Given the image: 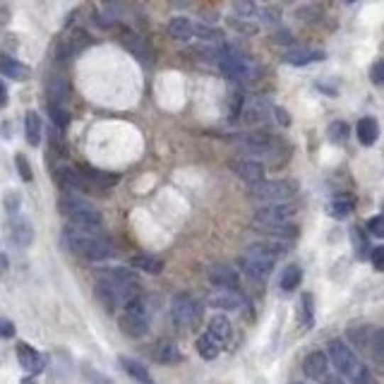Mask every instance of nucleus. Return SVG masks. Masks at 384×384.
I'll list each match as a JSON object with an SVG mask.
<instances>
[{
    "instance_id": "40",
    "label": "nucleus",
    "mask_w": 384,
    "mask_h": 384,
    "mask_svg": "<svg viewBox=\"0 0 384 384\" xmlns=\"http://www.w3.org/2000/svg\"><path fill=\"white\" fill-rule=\"evenodd\" d=\"M48 113H51V121L55 128H65L67 123H70V116L65 113V109H62L60 104H51L48 106Z\"/></svg>"
},
{
    "instance_id": "18",
    "label": "nucleus",
    "mask_w": 384,
    "mask_h": 384,
    "mask_svg": "<svg viewBox=\"0 0 384 384\" xmlns=\"http://www.w3.org/2000/svg\"><path fill=\"white\" fill-rule=\"evenodd\" d=\"M8 233H10V241L20 245V248H29V245L34 243V226H31L27 216H12Z\"/></svg>"
},
{
    "instance_id": "15",
    "label": "nucleus",
    "mask_w": 384,
    "mask_h": 384,
    "mask_svg": "<svg viewBox=\"0 0 384 384\" xmlns=\"http://www.w3.org/2000/svg\"><path fill=\"white\" fill-rule=\"evenodd\" d=\"M55 180H58V185H62L65 190H72V192H92L94 190L89 185V180L79 173V168L65 166V163H60V166L55 168Z\"/></svg>"
},
{
    "instance_id": "7",
    "label": "nucleus",
    "mask_w": 384,
    "mask_h": 384,
    "mask_svg": "<svg viewBox=\"0 0 384 384\" xmlns=\"http://www.w3.org/2000/svg\"><path fill=\"white\" fill-rule=\"evenodd\" d=\"M121 331L132 339H142L149 331V307L142 298H135L121 307V317H118Z\"/></svg>"
},
{
    "instance_id": "46",
    "label": "nucleus",
    "mask_w": 384,
    "mask_h": 384,
    "mask_svg": "<svg viewBox=\"0 0 384 384\" xmlns=\"http://www.w3.org/2000/svg\"><path fill=\"white\" fill-rule=\"evenodd\" d=\"M373 264H375L377 272H382V269H384V248H375L373 250Z\"/></svg>"
},
{
    "instance_id": "1",
    "label": "nucleus",
    "mask_w": 384,
    "mask_h": 384,
    "mask_svg": "<svg viewBox=\"0 0 384 384\" xmlns=\"http://www.w3.org/2000/svg\"><path fill=\"white\" fill-rule=\"evenodd\" d=\"M99 303H102L109 312L121 310L125 303L140 298L142 286L137 281V276L130 269L123 267H109V269H99L97 274V286H94Z\"/></svg>"
},
{
    "instance_id": "21",
    "label": "nucleus",
    "mask_w": 384,
    "mask_h": 384,
    "mask_svg": "<svg viewBox=\"0 0 384 384\" xmlns=\"http://www.w3.org/2000/svg\"><path fill=\"white\" fill-rule=\"evenodd\" d=\"M77 168H79V173L89 180L92 187H113L118 180H121V175H118V173L102 171V168L89 166V163H82V166H77Z\"/></svg>"
},
{
    "instance_id": "45",
    "label": "nucleus",
    "mask_w": 384,
    "mask_h": 384,
    "mask_svg": "<svg viewBox=\"0 0 384 384\" xmlns=\"http://www.w3.org/2000/svg\"><path fill=\"white\" fill-rule=\"evenodd\" d=\"M370 77H373L375 84H382V82H384V62L382 60H377L375 65H373V72H370Z\"/></svg>"
},
{
    "instance_id": "12",
    "label": "nucleus",
    "mask_w": 384,
    "mask_h": 384,
    "mask_svg": "<svg viewBox=\"0 0 384 384\" xmlns=\"http://www.w3.org/2000/svg\"><path fill=\"white\" fill-rule=\"evenodd\" d=\"M209 303L214 307H221V310H243V307H248V298L238 286H216L209 293Z\"/></svg>"
},
{
    "instance_id": "49",
    "label": "nucleus",
    "mask_w": 384,
    "mask_h": 384,
    "mask_svg": "<svg viewBox=\"0 0 384 384\" xmlns=\"http://www.w3.org/2000/svg\"><path fill=\"white\" fill-rule=\"evenodd\" d=\"M5 104H8V89H5V84L0 82V109H3Z\"/></svg>"
},
{
    "instance_id": "9",
    "label": "nucleus",
    "mask_w": 384,
    "mask_h": 384,
    "mask_svg": "<svg viewBox=\"0 0 384 384\" xmlns=\"http://www.w3.org/2000/svg\"><path fill=\"white\" fill-rule=\"evenodd\" d=\"M295 214V204H288V202H274V204H264L260 209L255 212L253 221H255V229H272V226H286V224H293Z\"/></svg>"
},
{
    "instance_id": "34",
    "label": "nucleus",
    "mask_w": 384,
    "mask_h": 384,
    "mask_svg": "<svg viewBox=\"0 0 384 384\" xmlns=\"http://www.w3.org/2000/svg\"><path fill=\"white\" fill-rule=\"evenodd\" d=\"M300 281H303V272H300L298 264H291V267H286V272L281 276V288L283 291H295V288L300 286Z\"/></svg>"
},
{
    "instance_id": "5",
    "label": "nucleus",
    "mask_w": 384,
    "mask_h": 384,
    "mask_svg": "<svg viewBox=\"0 0 384 384\" xmlns=\"http://www.w3.org/2000/svg\"><path fill=\"white\" fill-rule=\"evenodd\" d=\"M276 260H279V248L272 243H255L245 250L243 255V267L245 272L253 276L255 281H264L269 279V274L274 272Z\"/></svg>"
},
{
    "instance_id": "8",
    "label": "nucleus",
    "mask_w": 384,
    "mask_h": 384,
    "mask_svg": "<svg viewBox=\"0 0 384 384\" xmlns=\"http://www.w3.org/2000/svg\"><path fill=\"white\" fill-rule=\"evenodd\" d=\"M171 317L173 322L182 327V329H194V327H199L204 317V307L199 303L197 298H194L192 293H175L173 300H171Z\"/></svg>"
},
{
    "instance_id": "50",
    "label": "nucleus",
    "mask_w": 384,
    "mask_h": 384,
    "mask_svg": "<svg viewBox=\"0 0 384 384\" xmlns=\"http://www.w3.org/2000/svg\"><path fill=\"white\" fill-rule=\"evenodd\" d=\"M5 269H8V257H5V255H0V276L5 274Z\"/></svg>"
},
{
    "instance_id": "4",
    "label": "nucleus",
    "mask_w": 384,
    "mask_h": 384,
    "mask_svg": "<svg viewBox=\"0 0 384 384\" xmlns=\"http://www.w3.org/2000/svg\"><path fill=\"white\" fill-rule=\"evenodd\" d=\"M58 209L67 221L72 224V229H79V231H92V233H99L104 226V216L97 207H92L89 202L84 199L75 197V194H67L58 202Z\"/></svg>"
},
{
    "instance_id": "28",
    "label": "nucleus",
    "mask_w": 384,
    "mask_h": 384,
    "mask_svg": "<svg viewBox=\"0 0 384 384\" xmlns=\"http://www.w3.org/2000/svg\"><path fill=\"white\" fill-rule=\"evenodd\" d=\"M358 140L365 147H370V144L377 142V137H380V125H377L375 118H361V123H358Z\"/></svg>"
},
{
    "instance_id": "39",
    "label": "nucleus",
    "mask_w": 384,
    "mask_h": 384,
    "mask_svg": "<svg viewBox=\"0 0 384 384\" xmlns=\"http://www.w3.org/2000/svg\"><path fill=\"white\" fill-rule=\"evenodd\" d=\"M229 27L238 29L241 34H250V36L260 31V27H257L255 22H250L248 17H229Z\"/></svg>"
},
{
    "instance_id": "47",
    "label": "nucleus",
    "mask_w": 384,
    "mask_h": 384,
    "mask_svg": "<svg viewBox=\"0 0 384 384\" xmlns=\"http://www.w3.org/2000/svg\"><path fill=\"white\" fill-rule=\"evenodd\" d=\"M84 375L89 377V380L94 382V384H111L109 380H106V377L102 375V373H94L92 368H84Z\"/></svg>"
},
{
    "instance_id": "14",
    "label": "nucleus",
    "mask_w": 384,
    "mask_h": 384,
    "mask_svg": "<svg viewBox=\"0 0 384 384\" xmlns=\"http://www.w3.org/2000/svg\"><path fill=\"white\" fill-rule=\"evenodd\" d=\"M231 171L238 175V178H243L245 182H257L264 178V166L262 161L253 159V156H233V159L229 161Z\"/></svg>"
},
{
    "instance_id": "10",
    "label": "nucleus",
    "mask_w": 384,
    "mask_h": 384,
    "mask_svg": "<svg viewBox=\"0 0 384 384\" xmlns=\"http://www.w3.org/2000/svg\"><path fill=\"white\" fill-rule=\"evenodd\" d=\"M216 62H219V67L233 79H250L255 75L253 62L238 51H233V48H221V51L216 53Z\"/></svg>"
},
{
    "instance_id": "17",
    "label": "nucleus",
    "mask_w": 384,
    "mask_h": 384,
    "mask_svg": "<svg viewBox=\"0 0 384 384\" xmlns=\"http://www.w3.org/2000/svg\"><path fill=\"white\" fill-rule=\"evenodd\" d=\"M17 361H20L22 370L27 375H41L43 368H46V356L39 353L36 349H31L27 341L17 344Z\"/></svg>"
},
{
    "instance_id": "41",
    "label": "nucleus",
    "mask_w": 384,
    "mask_h": 384,
    "mask_svg": "<svg viewBox=\"0 0 384 384\" xmlns=\"http://www.w3.org/2000/svg\"><path fill=\"white\" fill-rule=\"evenodd\" d=\"M15 166H17V173L22 175V180H24V182H31V178H34V175H31V168H29L27 156L17 154V156H15Z\"/></svg>"
},
{
    "instance_id": "35",
    "label": "nucleus",
    "mask_w": 384,
    "mask_h": 384,
    "mask_svg": "<svg viewBox=\"0 0 384 384\" xmlns=\"http://www.w3.org/2000/svg\"><path fill=\"white\" fill-rule=\"evenodd\" d=\"M312 317H314L312 295L305 293V295H300V303H298V322L303 324V327H310L312 324Z\"/></svg>"
},
{
    "instance_id": "2",
    "label": "nucleus",
    "mask_w": 384,
    "mask_h": 384,
    "mask_svg": "<svg viewBox=\"0 0 384 384\" xmlns=\"http://www.w3.org/2000/svg\"><path fill=\"white\" fill-rule=\"evenodd\" d=\"M62 241H65L67 250H70L75 257H79V260H84V262H104L116 255V248H113V243L109 238L99 236V233H92V231L67 229L65 236H62Z\"/></svg>"
},
{
    "instance_id": "29",
    "label": "nucleus",
    "mask_w": 384,
    "mask_h": 384,
    "mask_svg": "<svg viewBox=\"0 0 384 384\" xmlns=\"http://www.w3.org/2000/svg\"><path fill=\"white\" fill-rule=\"evenodd\" d=\"M24 135H27V142L31 147H39L41 142V118L39 113L29 111L27 116H24Z\"/></svg>"
},
{
    "instance_id": "51",
    "label": "nucleus",
    "mask_w": 384,
    "mask_h": 384,
    "mask_svg": "<svg viewBox=\"0 0 384 384\" xmlns=\"http://www.w3.org/2000/svg\"><path fill=\"white\" fill-rule=\"evenodd\" d=\"M344 3H353V0H344Z\"/></svg>"
},
{
    "instance_id": "26",
    "label": "nucleus",
    "mask_w": 384,
    "mask_h": 384,
    "mask_svg": "<svg viewBox=\"0 0 384 384\" xmlns=\"http://www.w3.org/2000/svg\"><path fill=\"white\" fill-rule=\"evenodd\" d=\"M0 72L10 79H27L29 77V67L24 65V62L15 60L12 55H5V53L0 55Z\"/></svg>"
},
{
    "instance_id": "42",
    "label": "nucleus",
    "mask_w": 384,
    "mask_h": 384,
    "mask_svg": "<svg viewBox=\"0 0 384 384\" xmlns=\"http://www.w3.org/2000/svg\"><path fill=\"white\" fill-rule=\"evenodd\" d=\"M243 94L241 92H236L233 97L229 99V116H231V121H236L238 116H241V109H243Z\"/></svg>"
},
{
    "instance_id": "6",
    "label": "nucleus",
    "mask_w": 384,
    "mask_h": 384,
    "mask_svg": "<svg viewBox=\"0 0 384 384\" xmlns=\"http://www.w3.org/2000/svg\"><path fill=\"white\" fill-rule=\"evenodd\" d=\"M248 194L260 204H274V202H291L298 194V182L295 180H257L250 182Z\"/></svg>"
},
{
    "instance_id": "30",
    "label": "nucleus",
    "mask_w": 384,
    "mask_h": 384,
    "mask_svg": "<svg viewBox=\"0 0 384 384\" xmlns=\"http://www.w3.org/2000/svg\"><path fill=\"white\" fill-rule=\"evenodd\" d=\"M207 334H212L214 339H216L219 344H229V339H231V334H233V329H231V322L226 317H212V322H209V329H207Z\"/></svg>"
},
{
    "instance_id": "27",
    "label": "nucleus",
    "mask_w": 384,
    "mask_h": 384,
    "mask_svg": "<svg viewBox=\"0 0 384 384\" xmlns=\"http://www.w3.org/2000/svg\"><path fill=\"white\" fill-rule=\"evenodd\" d=\"M353 209H356V197H353V194L341 192L329 202V214H331V216H336V219H346Z\"/></svg>"
},
{
    "instance_id": "37",
    "label": "nucleus",
    "mask_w": 384,
    "mask_h": 384,
    "mask_svg": "<svg viewBox=\"0 0 384 384\" xmlns=\"http://www.w3.org/2000/svg\"><path fill=\"white\" fill-rule=\"evenodd\" d=\"M349 135H351L349 123H344V121L331 123V128H329V140H331L334 144H346V140H349Z\"/></svg>"
},
{
    "instance_id": "19",
    "label": "nucleus",
    "mask_w": 384,
    "mask_h": 384,
    "mask_svg": "<svg viewBox=\"0 0 384 384\" xmlns=\"http://www.w3.org/2000/svg\"><path fill=\"white\" fill-rule=\"evenodd\" d=\"M152 358H154V363H159V365L182 363V353H180L178 344L171 341V339H161V341H156L154 349H152Z\"/></svg>"
},
{
    "instance_id": "24",
    "label": "nucleus",
    "mask_w": 384,
    "mask_h": 384,
    "mask_svg": "<svg viewBox=\"0 0 384 384\" xmlns=\"http://www.w3.org/2000/svg\"><path fill=\"white\" fill-rule=\"evenodd\" d=\"M168 34L173 39H197V24L187 20V17H173L168 22Z\"/></svg>"
},
{
    "instance_id": "36",
    "label": "nucleus",
    "mask_w": 384,
    "mask_h": 384,
    "mask_svg": "<svg viewBox=\"0 0 384 384\" xmlns=\"http://www.w3.org/2000/svg\"><path fill=\"white\" fill-rule=\"evenodd\" d=\"M233 8H236L238 12V17H257V15H262V10H260V5L255 3V0H233Z\"/></svg>"
},
{
    "instance_id": "13",
    "label": "nucleus",
    "mask_w": 384,
    "mask_h": 384,
    "mask_svg": "<svg viewBox=\"0 0 384 384\" xmlns=\"http://www.w3.org/2000/svg\"><path fill=\"white\" fill-rule=\"evenodd\" d=\"M121 43L125 46V51H128L130 55H135L142 65H152L154 48H152V43L144 39V36H140L137 31H125V34L121 36Z\"/></svg>"
},
{
    "instance_id": "38",
    "label": "nucleus",
    "mask_w": 384,
    "mask_h": 384,
    "mask_svg": "<svg viewBox=\"0 0 384 384\" xmlns=\"http://www.w3.org/2000/svg\"><path fill=\"white\" fill-rule=\"evenodd\" d=\"M368 349H370V353H373V361H375L377 365H382V363H384V356H382V349H384V334H382V331H373V339H370Z\"/></svg>"
},
{
    "instance_id": "3",
    "label": "nucleus",
    "mask_w": 384,
    "mask_h": 384,
    "mask_svg": "<svg viewBox=\"0 0 384 384\" xmlns=\"http://www.w3.org/2000/svg\"><path fill=\"white\" fill-rule=\"evenodd\" d=\"M327 358H329V363L339 370V375L351 380V384H375L370 370L358 361L353 349L346 341H339V339L329 341V346H327Z\"/></svg>"
},
{
    "instance_id": "16",
    "label": "nucleus",
    "mask_w": 384,
    "mask_h": 384,
    "mask_svg": "<svg viewBox=\"0 0 384 384\" xmlns=\"http://www.w3.org/2000/svg\"><path fill=\"white\" fill-rule=\"evenodd\" d=\"M274 109L269 106L264 99L255 97V99H248V102H243V109H241V116L243 121L248 125H264L272 118Z\"/></svg>"
},
{
    "instance_id": "44",
    "label": "nucleus",
    "mask_w": 384,
    "mask_h": 384,
    "mask_svg": "<svg viewBox=\"0 0 384 384\" xmlns=\"http://www.w3.org/2000/svg\"><path fill=\"white\" fill-rule=\"evenodd\" d=\"M0 336H3V339H12V336H15V324H12L10 319L0 317Z\"/></svg>"
},
{
    "instance_id": "31",
    "label": "nucleus",
    "mask_w": 384,
    "mask_h": 384,
    "mask_svg": "<svg viewBox=\"0 0 384 384\" xmlns=\"http://www.w3.org/2000/svg\"><path fill=\"white\" fill-rule=\"evenodd\" d=\"M197 353L204 358V361H214L221 353V344L212 336V334H204V336L197 339Z\"/></svg>"
},
{
    "instance_id": "22",
    "label": "nucleus",
    "mask_w": 384,
    "mask_h": 384,
    "mask_svg": "<svg viewBox=\"0 0 384 384\" xmlns=\"http://www.w3.org/2000/svg\"><path fill=\"white\" fill-rule=\"evenodd\" d=\"M207 276L214 286H238V272L229 264H212Z\"/></svg>"
},
{
    "instance_id": "33",
    "label": "nucleus",
    "mask_w": 384,
    "mask_h": 384,
    "mask_svg": "<svg viewBox=\"0 0 384 384\" xmlns=\"http://www.w3.org/2000/svg\"><path fill=\"white\" fill-rule=\"evenodd\" d=\"M67 94H70V84H67L62 77H51L48 79V99H51V104H60L67 99Z\"/></svg>"
},
{
    "instance_id": "23",
    "label": "nucleus",
    "mask_w": 384,
    "mask_h": 384,
    "mask_svg": "<svg viewBox=\"0 0 384 384\" xmlns=\"http://www.w3.org/2000/svg\"><path fill=\"white\" fill-rule=\"evenodd\" d=\"M283 60L291 65H307V62H319L324 60V53L319 48H291L283 53Z\"/></svg>"
},
{
    "instance_id": "25",
    "label": "nucleus",
    "mask_w": 384,
    "mask_h": 384,
    "mask_svg": "<svg viewBox=\"0 0 384 384\" xmlns=\"http://www.w3.org/2000/svg\"><path fill=\"white\" fill-rule=\"evenodd\" d=\"M121 365H123L125 373H128L130 380H135V384H156L154 377L149 375V370L144 368L142 363H137V361H132V358L123 356V358H121Z\"/></svg>"
},
{
    "instance_id": "20",
    "label": "nucleus",
    "mask_w": 384,
    "mask_h": 384,
    "mask_svg": "<svg viewBox=\"0 0 384 384\" xmlns=\"http://www.w3.org/2000/svg\"><path fill=\"white\" fill-rule=\"evenodd\" d=\"M303 373L307 375V380H314V382L324 380L327 373H329V358H327L322 351H314V353L305 358Z\"/></svg>"
},
{
    "instance_id": "32",
    "label": "nucleus",
    "mask_w": 384,
    "mask_h": 384,
    "mask_svg": "<svg viewBox=\"0 0 384 384\" xmlns=\"http://www.w3.org/2000/svg\"><path fill=\"white\" fill-rule=\"evenodd\" d=\"M130 267L142 269V272H147V274H161L163 260H159V257H149V255H137L130 260Z\"/></svg>"
},
{
    "instance_id": "43",
    "label": "nucleus",
    "mask_w": 384,
    "mask_h": 384,
    "mask_svg": "<svg viewBox=\"0 0 384 384\" xmlns=\"http://www.w3.org/2000/svg\"><path fill=\"white\" fill-rule=\"evenodd\" d=\"M368 231L373 233L375 238H382L384 236V219L382 216H373L368 221Z\"/></svg>"
},
{
    "instance_id": "48",
    "label": "nucleus",
    "mask_w": 384,
    "mask_h": 384,
    "mask_svg": "<svg viewBox=\"0 0 384 384\" xmlns=\"http://www.w3.org/2000/svg\"><path fill=\"white\" fill-rule=\"evenodd\" d=\"M17 204H20V197H17V194H8V209L10 212H17Z\"/></svg>"
},
{
    "instance_id": "11",
    "label": "nucleus",
    "mask_w": 384,
    "mask_h": 384,
    "mask_svg": "<svg viewBox=\"0 0 384 384\" xmlns=\"http://www.w3.org/2000/svg\"><path fill=\"white\" fill-rule=\"evenodd\" d=\"M92 43V36L87 34L84 29H67L65 34L60 36L58 46H55V58L58 60H70L77 53L84 51Z\"/></svg>"
}]
</instances>
